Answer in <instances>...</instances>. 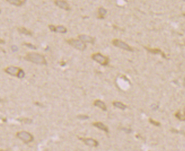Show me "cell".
I'll use <instances>...</instances> for the list:
<instances>
[{
	"label": "cell",
	"mask_w": 185,
	"mask_h": 151,
	"mask_svg": "<svg viewBox=\"0 0 185 151\" xmlns=\"http://www.w3.org/2000/svg\"><path fill=\"white\" fill-rule=\"evenodd\" d=\"M11 50L13 52H16L17 51H18V47L16 46V45H12V46L11 47Z\"/></svg>",
	"instance_id": "d4e9b609"
},
{
	"label": "cell",
	"mask_w": 185,
	"mask_h": 151,
	"mask_svg": "<svg viewBox=\"0 0 185 151\" xmlns=\"http://www.w3.org/2000/svg\"><path fill=\"white\" fill-rule=\"evenodd\" d=\"M24 45H26L27 47H28V48H29L31 49L36 50L37 49V48L36 47V46H35V45L31 44V43H26V42H25V43L24 44Z\"/></svg>",
	"instance_id": "7402d4cb"
},
{
	"label": "cell",
	"mask_w": 185,
	"mask_h": 151,
	"mask_svg": "<svg viewBox=\"0 0 185 151\" xmlns=\"http://www.w3.org/2000/svg\"><path fill=\"white\" fill-rule=\"evenodd\" d=\"M94 105L95 107L100 108V109H101L102 110H104V111H106L107 110V108L106 106V104H105L103 101H102L101 100H95L94 102Z\"/></svg>",
	"instance_id": "8fae6325"
},
{
	"label": "cell",
	"mask_w": 185,
	"mask_h": 151,
	"mask_svg": "<svg viewBox=\"0 0 185 151\" xmlns=\"http://www.w3.org/2000/svg\"><path fill=\"white\" fill-rule=\"evenodd\" d=\"M183 84H184V87H185V78H184V82H183Z\"/></svg>",
	"instance_id": "f546056e"
},
{
	"label": "cell",
	"mask_w": 185,
	"mask_h": 151,
	"mask_svg": "<svg viewBox=\"0 0 185 151\" xmlns=\"http://www.w3.org/2000/svg\"><path fill=\"white\" fill-rule=\"evenodd\" d=\"M175 116L177 118L180 120H182V121H185V110H184L183 114L181 113V111L179 110V111L177 112L176 114H175Z\"/></svg>",
	"instance_id": "e0dca14e"
},
{
	"label": "cell",
	"mask_w": 185,
	"mask_h": 151,
	"mask_svg": "<svg viewBox=\"0 0 185 151\" xmlns=\"http://www.w3.org/2000/svg\"><path fill=\"white\" fill-rule=\"evenodd\" d=\"M49 28L50 29H51V31H53V32H56V27L55 26H54L53 25H52V24L49 25Z\"/></svg>",
	"instance_id": "cb8c5ba5"
},
{
	"label": "cell",
	"mask_w": 185,
	"mask_h": 151,
	"mask_svg": "<svg viewBox=\"0 0 185 151\" xmlns=\"http://www.w3.org/2000/svg\"><path fill=\"white\" fill-rule=\"evenodd\" d=\"M17 137H18L19 139L23 141L24 143H29L32 142L34 140V137L29 132L24 131H21L17 133Z\"/></svg>",
	"instance_id": "3957f363"
},
{
	"label": "cell",
	"mask_w": 185,
	"mask_h": 151,
	"mask_svg": "<svg viewBox=\"0 0 185 151\" xmlns=\"http://www.w3.org/2000/svg\"><path fill=\"white\" fill-rule=\"evenodd\" d=\"M65 65H66V63L65 62L62 61L61 62V66H65Z\"/></svg>",
	"instance_id": "83f0119b"
},
{
	"label": "cell",
	"mask_w": 185,
	"mask_h": 151,
	"mask_svg": "<svg viewBox=\"0 0 185 151\" xmlns=\"http://www.w3.org/2000/svg\"><path fill=\"white\" fill-rule=\"evenodd\" d=\"M113 104L115 107L119 108V109L123 110H125L127 108V106L126 105H125L123 103L119 101H114L113 102Z\"/></svg>",
	"instance_id": "5bb4252c"
},
{
	"label": "cell",
	"mask_w": 185,
	"mask_h": 151,
	"mask_svg": "<svg viewBox=\"0 0 185 151\" xmlns=\"http://www.w3.org/2000/svg\"><path fill=\"white\" fill-rule=\"evenodd\" d=\"M18 31L20 34H24L26 35H28V36H32V32L27 29L24 27H22V28H18Z\"/></svg>",
	"instance_id": "9a60e30c"
},
{
	"label": "cell",
	"mask_w": 185,
	"mask_h": 151,
	"mask_svg": "<svg viewBox=\"0 0 185 151\" xmlns=\"http://www.w3.org/2000/svg\"><path fill=\"white\" fill-rule=\"evenodd\" d=\"M78 38L80 40L83 42H88V43H91L94 44L95 42V39L91 36H88L86 35H80L78 36Z\"/></svg>",
	"instance_id": "9c48e42d"
},
{
	"label": "cell",
	"mask_w": 185,
	"mask_h": 151,
	"mask_svg": "<svg viewBox=\"0 0 185 151\" xmlns=\"http://www.w3.org/2000/svg\"><path fill=\"white\" fill-rule=\"evenodd\" d=\"M67 42L71 46L74 47V48L81 50V51H84L86 48V44L80 40L70 39L67 40Z\"/></svg>",
	"instance_id": "7a4b0ae2"
},
{
	"label": "cell",
	"mask_w": 185,
	"mask_h": 151,
	"mask_svg": "<svg viewBox=\"0 0 185 151\" xmlns=\"http://www.w3.org/2000/svg\"><path fill=\"white\" fill-rule=\"evenodd\" d=\"M151 108L153 110H157L159 108V106H157V105H156V104H152L151 105Z\"/></svg>",
	"instance_id": "4316f807"
},
{
	"label": "cell",
	"mask_w": 185,
	"mask_h": 151,
	"mask_svg": "<svg viewBox=\"0 0 185 151\" xmlns=\"http://www.w3.org/2000/svg\"><path fill=\"white\" fill-rule=\"evenodd\" d=\"M25 77V72L22 69H20L18 75H17V77L19 79H23Z\"/></svg>",
	"instance_id": "ffe728a7"
},
{
	"label": "cell",
	"mask_w": 185,
	"mask_h": 151,
	"mask_svg": "<svg viewBox=\"0 0 185 151\" xmlns=\"http://www.w3.org/2000/svg\"><path fill=\"white\" fill-rule=\"evenodd\" d=\"M93 125L95 127H97V129L104 131H105L106 133L109 132L108 127H107L103 123L100 122H95V123H93Z\"/></svg>",
	"instance_id": "30bf717a"
},
{
	"label": "cell",
	"mask_w": 185,
	"mask_h": 151,
	"mask_svg": "<svg viewBox=\"0 0 185 151\" xmlns=\"http://www.w3.org/2000/svg\"><path fill=\"white\" fill-rule=\"evenodd\" d=\"M148 52L152 53L153 54H161V56L163 57L164 58H166V56L165 54L163 52H162L160 49H150V48H145Z\"/></svg>",
	"instance_id": "4fadbf2b"
},
{
	"label": "cell",
	"mask_w": 185,
	"mask_h": 151,
	"mask_svg": "<svg viewBox=\"0 0 185 151\" xmlns=\"http://www.w3.org/2000/svg\"><path fill=\"white\" fill-rule=\"evenodd\" d=\"M18 120L26 123V124H31L32 122V120L31 119H29V118H19V119H18Z\"/></svg>",
	"instance_id": "d6986e66"
},
{
	"label": "cell",
	"mask_w": 185,
	"mask_h": 151,
	"mask_svg": "<svg viewBox=\"0 0 185 151\" xmlns=\"http://www.w3.org/2000/svg\"><path fill=\"white\" fill-rule=\"evenodd\" d=\"M0 41H1V44H5V41L4 40H3L1 39V40H0Z\"/></svg>",
	"instance_id": "f1b7e54d"
},
{
	"label": "cell",
	"mask_w": 185,
	"mask_h": 151,
	"mask_svg": "<svg viewBox=\"0 0 185 151\" xmlns=\"http://www.w3.org/2000/svg\"><path fill=\"white\" fill-rule=\"evenodd\" d=\"M92 58L94 61L101 65L102 66H106L109 64V59L108 57L103 56V55H102L101 53H99L92 55Z\"/></svg>",
	"instance_id": "277c9868"
},
{
	"label": "cell",
	"mask_w": 185,
	"mask_h": 151,
	"mask_svg": "<svg viewBox=\"0 0 185 151\" xmlns=\"http://www.w3.org/2000/svg\"><path fill=\"white\" fill-rule=\"evenodd\" d=\"M24 59L27 61L31 62L34 64L37 65H47V62L46 59L42 55L36 53H28L24 57Z\"/></svg>",
	"instance_id": "6da1fadb"
},
{
	"label": "cell",
	"mask_w": 185,
	"mask_h": 151,
	"mask_svg": "<svg viewBox=\"0 0 185 151\" xmlns=\"http://www.w3.org/2000/svg\"><path fill=\"white\" fill-rule=\"evenodd\" d=\"M79 139L82 140L85 144L89 146V147H97L99 146V142L97 140H95L92 138H79Z\"/></svg>",
	"instance_id": "8992f818"
},
{
	"label": "cell",
	"mask_w": 185,
	"mask_h": 151,
	"mask_svg": "<svg viewBox=\"0 0 185 151\" xmlns=\"http://www.w3.org/2000/svg\"><path fill=\"white\" fill-rule=\"evenodd\" d=\"M149 122L151 123V124L153 125L156 126H160V122H156V121H155V120L152 119V118H149Z\"/></svg>",
	"instance_id": "603a6c76"
},
{
	"label": "cell",
	"mask_w": 185,
	"mask_h": 151,
	"mask_svg": "<svg viewBox=\"0 0 185 151\" xmlns=\"http://www.w3.org/2000/svg\"><path fill=\"white\" fill-rule=\"evenodd\" d=\"M54 3L57 6H58L60 8L64 10H65L66 11H69L71 10L70 6L69 4L67 3L66 1H62V0H57L54 1Z\"/></svg>",
	"instance_id": "52a82bcc"
},
{
	"label": "cell",
	"mask_w": 185,
	"mask_h": 151,
	"mask_svg": "<svg viewBox=\"0 0 185 151\" xmlns=\"http://www.w3.org/2000/svg\"><path fill=\"white\" fill-rule=\"evenodd\" d=\"M77 118H78L79 119L81 120H87L89 118V117L87 115H83V114H79L77 116Z\"/></svg>",
	"instance_id": "44dd1931"
},
{
	"label": "cell",
	"mask_w": 185,
	"mask_h": 151,
	"mask_svg": "<svg viewBox=\"0 0 185 151\" xmlns=\"http://www.w3.org/2000/svg\"><path fill=\"white\" fill-rule=\"evenodd\" d=\"M112 44H113L114 46L127 50V51L129 52L133 51V49H132L128 44H127L125 42L121 41V40H119L118 39H114L112 41Z\"/></svg>",
	"instance_id": "5b68a950"
},
{
	"label": "cell",
	"mask_w": 185,
	"mask_h": 151,
	"mask_svg": "<svg viewBox=\"0 0 185 151\" xmlns=\"http://www.w3.org/2000/svg\"><path fill=\"white\" fill-rule=\"evenodd\" d=\"M122 130H124L125 132L127 133V134H130V133L132 131V130L131 129H126V128H123V129H122Z\"/></svg>",
	"instance_id": "484cf974"
},
{
	"label": "cell",
	"mask_w": 185,
	"mask_h": 151,
	"mask_svg": "<svg viewBox=\"0 0 185 151\" xmlns=\"http://www.w3.org/2000/svg\"><path fill=\"white\" fill-rule=\"evenodd\" d=\"M107 13V11L103 7H100L99 9V18L102 19L104 18V17Z\"/></svg>",
	"instance_id": "2e32d148"
},
{
	"label": "cell",
	"mask_w": 185,
	"mask_h": 151,
	"mask_svg": "<svg viewBox=\"0 0 185 151\" xmlns=\"http://www.w3.org/2000/svg\"><path fill=\"white\" fill-rule=\"evenodd\" d=\"M7 1L9 2L10 4L17 6H21L23 5L26 2V0H23V1L22 0H7Z\"/></svg>",
	"instance_id": "7c38bea8"
},
{
	"label": "cell",
	"mask_w": 185,
	"mask_h": 151,
	"mask_svg": "<svg viewBox=\"0 0 185 151\" xmlns=\"http://www.w3.org/2000/svg\"><path fill=\"white\" fill-rule=\"evenodd\" d=\"M20 69L17 67L15 66H10L6 68L5 69V71L7 74L12 75V76H17L18 75Z\"/></svg>",
	"instance_id": "ba28073f"
},
{
	"label": "cell",
	"mask_w": 185,
	"mask_h": 151,
	"mask_svg": "<svg viewBox=\"0 0 185 151\" xmlns=\"http://www.w3.org/2000/svg\"><path fill=\"white\" fill-rule=\"evenodd\" d=\"M67 32V29L64 26H58L56 27V32H58V33H61V34H66Z\"/></svg>",
	"instance_id": "ac0fdd59"
}]
</instances>
